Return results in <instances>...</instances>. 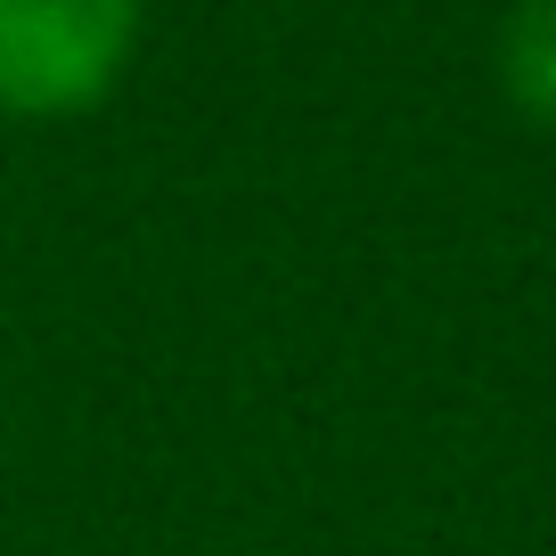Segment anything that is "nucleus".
I'll list each match as a JSON object with an SVG mask.
<instances>
[{"label": "nucleus", "mask_w": 556, "mask_h": 556, "mask_svg": "<svg viewBox=\"0 0 556 556\" xmlns=\"http://www.w3.org/2000/svg\"><path fill=\"white\" fill-rule=\"evenodd\" d=\"M139 41V0H0V106L83 115L115 90Z\"/></svg>", "instance_id": "nucleus-1"}, {"label": "nucleus", "mask_w": 556, "mask_h": 556, "mask_svg": "<svg viewBox=\"0 0 556 556\" xmlns=\"http://www.w3.org/2000/svg\"><path fill=\"white\" fill-rule=\"evenodd\" d=\"M500 74L523 115L556 123V0H516L500 34Z\"/></svg>", "instance_id": "nucleus-2"}]
</instances>
